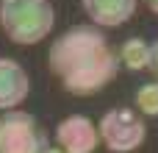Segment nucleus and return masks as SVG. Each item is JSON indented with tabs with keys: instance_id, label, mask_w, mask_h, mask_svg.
<instances>
[{
	"instance_id": "obj_5",
	"label": "nucleus",
	"mask_w": 158,
	"mask_h": 153,
	"mask_svg": "<svg viewBox=\"0 0 158 153\" xmlns=\"http://www.w3.org/2000/svg\"><path fill=\"white\" fill-rule=\"evenodd\" d=\"M56 142L61 153H94L100 145L97 125L83 114H69L56 125Z\"/></svg>"
},
{
	"instance_id": "obj_6",
	"label": "nucleus",
	"mask_w": 158,
	"mask_h": 153,
	"mask_svg": "<svg viewBox=\"0 0 158 153\" xmlns=\"http://www.w3.org/2000/svg\"><path fill=\"white\" fill-rule=\"evenodd\" d=\"M31 95V78L14 59H0V111H11Z\"/></svg>"
},
{
	"instance_id": "obj_1",
	"label": "nucleus",
	"mask_w": 158,
	"mask_h": 153,
	"mask_svg": "<svg viewBox=\"0 0 158 153\" xmlns=\"http://www.w3.org/2000/svg\"><path fill=\"white\" fill-rule=\"evenodd\" d=\"M47 70L64 92L89 98L117 78L119 61L103 31L94 25H72L53 39L47 50Z\"/></svg>"
},
{
	"instance_id": "obj_3",
	"label": "nucleus",
	"mask_w": 158,
	"mask_h": 153,
	"mask_svg": "<svg viewBox=\"0 0 158 153\" xmlns=\"http://www.w3.org/2000/svg\"><path fill=\"white\" fill-rule=\"evenodd\" d=\"M97 137L111 153H131V151H139L144 145L147 123H144V117L136 109L117 106V109H108L100 117Z\"/></svg>"
},
{
	"instance_id": "obj_10",
	"label": "nucleus",
	"mask_w": 158,
	"mask_h": 153,
	"mask_svg": "<svg viewBox=\"0 0 158 153\" xmlns=\"http://www.w3.org/2000/svg\"><path fill=\"white\" fill-rule=\"evenodd\" d=\"M147 70H150V75L156 78L158 84V39L150 45V56H147Z\"/></svg>"
},
{
	"instance_id": "obj_4",
	"label": "nucleus",
	"mask_w": 158,
	"mask_h": 153,
	"mask_svg": "<svg viewBox=\"0 0 158 153\" xmlns=\"http://www.w3.org/2000/svg\"><path fill=\"white\" fill-rule=\"evenodd\" d=\"M47 134L28 111H6L0 117V153H44Z\"/></svg>"
},
{
	"instance_id": "obj_13",
	"label": "nucleus",
	"mask_w": 158,
	"mask_h": 153,
	"mask_svg": "<svg viewBox=\"0 0 158 153\" xmlns=\"http://www.w3.org/2000/svg\"><path fill=\"white\" fill-rule=\"evenodd\" d=\"M0 3H6V0H0Z\"/></svg>"
},
{
	"instance_id": "obj_2",
	"label": "nucleus",
	"mask_w": 158,
	"mask_h": 153,
	"mask_svg": "<svg viewBox=\"0 0 158 153\" xmlns=\"http://www.w3.org/2000/svg\"><path fill=\"white\" fill-rule=\"evenodd\" d=\"M56 25L50 0H6L0 3V28L17 45L42 42Z\"/></svg>"
},
{
	"instance_id": "obj_7",
	"label": "nucleus",
	"mask_w": 158,
	"mask_h": 153,
	"mask_svg": "<svg viewBox=\"0 0 158 153\" xmlns=\"http://www.w3.org/2000/svg\"><path fill=\"white\" fill-rule=\"evenodd\" d=\"M139 0H81L86 17L100 28H117L136 14Z\"/></svg>"
},
{
	"instance_id": "obj_12",
	"label": "nucleus",
	"mask_w": 158,
	"mask_h": 153,
	"mask_svg": "<svg viewBox=\"0 0 158 153\" xmlns=\"http://www.w3.org/2000/svg\"><path fill=\"white\" fill-rule=\"evenodd\" d=\"M44 153H61V151H58V148H50V145H47V148H44Z\"/></svg>"
},
{
	"instance_id": "obj_11",
	"label": "nucleus",
	"mask_w": 158,
	"mask_h": 153,
	"mask_svg": "<svg viewBox=\"0 0 158 153\" xmlns=\"http://www.w3.org/2000/svg\"><path fill=\"white\" fill-rule=\"evenodd\" d=\"M142 3H144V8H147V11L158 14V0H142Z\"/></svg>"
},
{
	"instance_id": "obj_8",
	"label": "nucleus",
	"mask_w": 158,
	"mask_h": 153,
	"mask_svg": "<svg viewBox=\"0 0 158 153\" xmlns=\"http://www.w3.org/2000/svg\"><path fill=\"white\" fill-rule=\"evenodd\" d=\"M147 56H150V45L142 39V36H131L119 45L117 50V61L125 64L128 70H142L147 67Z\"/></svg>"
},
{
	"instance_id": "obj_9",
	"label": "nucleus",
	"mask_w": 158,
	"mask_h": 153,
	"mask_svg": "<svg viewBox=\"0 0 158 153\" xmlns=\"http://www.w3.org/2000/svg\"><path fill=\"white\" fill-rule=\"evenodd\" d=\"M133 100H136V109H139L142 117H158V84L156 81L139 86Z\"/></svg>"
}]
</instances>
